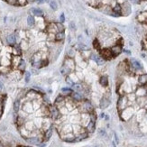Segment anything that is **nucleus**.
<instances>
[{
  "label": "nucleus",
  "mask_w": 147,
  "mask_h": 147,
  "mask_svg": "<svg viewBox=\"0 0 147 147\" xmlns=\"http://www.w3.org/2000/svg\"><path fill=\"white\" fill-rule=\"evenodd\" d=\"M60 20H61V23H63V22L65 21V17H64V15H63V14H61V17H60Z\"/></svg>",
  "instance_id": "6ab92c4d"
},
{
  "label": "nucleus",
  "mask_w": 147,
  "mask_h": 147,
  "mask_svg": "<svg viewBox=\"0 0 147 147\" xmlns=\"http://www.w3.org/2000/svg\"><path fill=\"white\" fill-rule=\"evenodd\" d=\"M27 25L29 26H34L35 25V19L33 15H29L27 17Z\"/></svg>",
  "instance_id": "0eeeda50"
},
{
  "label": "nucleus",
  "mask_w": 147,
  "mask_h": 147,
  "mask_svg": "<svg viewBox=\"0 0 147 147\" xmlns=\"http://www.w3.org/2000/svg\"><path fill=\"white\" fill-rule=\"evenodd\" d=\"M72 98H73L74 100L80 101V100L82 99V96H81L79 92H74V93H73V95H72Z\"/></svg>",
  "instance_id": "9b49d317"
},
{
  "label": "nucleus",
  "mask_w": 147,
  "mask_h": 147,
  "mask_svg": "<svg viewBox=\"0 0 147 147\" xmlns=\"http://www.w3.org/2000/svg\"><path fill=\"white\" fill-rule=\"evenodd\" d=\"M70 25H71V28L72 29V30H75V29H76V28H75V24H74V23H71Z\"/></svg>",
  "instance_id": "aec40b11"
},
{
  "label": "nucleus",
  "mask_w": 147,
  "mask_h": 147,
  "mask_svg": "<svg viewBox=\"0 0 147 147\" xmlns=\"http://www.w3.org/2000/svg\"><path fill=\"white\" fill-rule=\"evenodd\" d=\"M37 2H38V4H42V3H43V0H37Z\"/></svg>",
  "instance_id": "4be33fe9"
},
{
  "label": "nucleus",
  "mask_w": 147,
  "mask_h": 147,
  "mask_svg": "<svg viewBox=\"0 0 147 147\" xmlns=\"http://www.w3.org/2000/svg\"><path fill=\"white\" fill-rule=\"evenodd\" d=\"M51 134H52V128L50 127V128L45 132V134H44V140H45V141L49 140V139L51 138Z\"/></svg>",
  "instance_id": "9d476101"
},
{
  "label": "nucleus",
  "mask_w": 147,
  "mask_h": 147,
  "mask_svg": "<svg viewBox=\"0 0 147 147\" xmlns=\"http://www.w3.org/2000/svg\"><path fill=\"white\" fill-rule=\"evenodd\" d=\"M99 82L103 87H107L108 85V78L107 76H102L99 80Z\"/></svg>",
  "instance_id": "39448f33"
},
{
  "label": "nucleus",
  "mask_w": 147,
  "mask_h": 147,
  "mask_svg": "<svg viewBox=\"0 0 147 147\" xmlns=\"http://www.w3.org/2000/svg\"><path fill=\"white\" fill-rule=\"evenodd\" d=\"M20 100H15V104H14V109H15V112H18L19 111V109H20Z\"/></svg>",
  "instance_id": "4468645a"
},
{
  "label": "nucleus",
  "mask_w": 147,
  "mask_h": 147,
  "mask_svg": "<svg viewBox=\"0 0 147 147\" xmlns=\"http://www.w3.org/2000/svg\"><path fill=\"white\" fill-rule=\"evenodd\" d=\"M50 6L51 7V9H53V10H57L58 9L57 3H56L55 1H53V0H51V2H50Z\"/></svg>",
  "instance_id": "2eb2a0df"
},
{
  "label": "nucleus",
  "mask_w": 147,
  "mask_h": 147,
  "mask_svg": "<svg viewBox=\"0 0 147 147\" xmlns=\"http://www.w3.org/2000/svg\"><path fill=\"white\" fill-rule=\"evenodd\" d=\"M72 86H73V88H74L76 91H80L81 90V86L80 85H79V84H73Z\"/></svg>",
  "instance_id": "f3484780"
},
{
  "label": "nucleus",
  "mask_w": 147,
  "mask_h": 147,
  "mask_svg": "<svg viewBox=\"0 0 147 147\" xmlns=\"http://www.w3.org/2000/svg\"><path fill=\"white\" fill-rule=\"evenodd\" d=\"M87 130L89 133L94 132V130H95V122H93V121L89 122L88 125L87 126Z\"/></svg>",
  "instance_id": "6e6552de"
},
{
  "label": "nucleus",
  "mask_w": 147,
  "mask_h": 147,
  "mask_svg": "<svg viewBox=\"0 0 147 147\" xmlns=\"http://www.w3.org/2000/svg\"><path fill=\"white\" fill-rule=\"evenodd\" d=\"M109 104H110V99L107 98V97H104L101 99V101H100V107L104 109V108H106V107H108Z\"/></svg>",
  "instance_id": "7ed1b4c3"
},
{
  "label": "nucleus",
  "mask_w": 147,
  "mask_h": 147,
  "mask_svg": "<svg viewBox=\"0 0 147 147\" xmlns=\"http://www.w3.org/2000/svg\"><path fill=\"white\" fill-rule=\"evenodd\" d=\"M61 91L65 92V93H70V92H71L72 90H71V88H63L61 89Z\"/></svg>",
  "instance_id": "a211bd4d"
},
{
  "label": "nucleus",
  "mask_w": 147,
  "mask_h": 147,
  "mask_svg": "<svg viewBox=\"0 0 147 147\" xmlns=\"http://www.w3.org/2000/svg\"><path fill=\"white\" fill-rule=\"evenodd\" d=\"M3 83H2V82H1V81H0V90H2V89H3Z\"/></svg>",
  "instance_id": "412c9836"
},
{
  "label": "nucleus",
  "mask_w": 147,
  "mask_h": 147,
  "mask_svg": "<svg viewBox=\"0 0 147 147\" xmlns=\"http://www.w3.org/2000/svg\"><path fill=\"white\" fill-rule=\"evenodd\" d=\"M25 66H26L25 61H24V60H22L20 62V64H19V66H18V71H25Z\"/></svg>",
  "instance_id": "ddd939ff"
},
{
  "label": "nucleus",
  "mask_w": 147,
  "mask_h": 147,
  "mask_svg": "<svg viewBox=\"0 0 147 147\" xmlns=\"http://www.w3.org/2000/svg\"><path fill=\"white\" fill-rule=\"evenodd\" d=\"M64 37H65L64 32H59V33H57V34H56V35H55L56 41H58V42L62 41L63 39H64Z\"/></svg>",
  "instance_id": "1a4fd4ad"
},
{
  "label": "nucleus",
  "mask_w": 147,
  "mask_h": 147,
  "mask_svg": "<svg viewBox=\"0 0 147 147\" xmlns=\"http://www.w3.org/2000/svg\"><path fill=\"white\" fill-rule=\"evenodd\" d=\"M6 3H8L9 5H19V6H24L26 5L28 3L27 0H5Z\"/></svg>",
  "instance_id": "f03ea898"
},
{
  "label": "nucleus",
  "mask_w": 147,
  "mask_h": 147,
  "mask_svg": "<svg viewBox=\"0 0 147 147\" xmlns=\"http://www.w3.org/2000/svg\"><path fill=\"white\" fill-rule=\"evenodd\" d=\"M30 77H31L30 72H29V71H25V79L26 83L29 82V80H30Z\"/></svg>",
  "instance_id": "dca6fc26"
},
{
  "label": "nucleus",
  "mask_w": 147,
  "mask_h": 147,
  "mask_svg": "<svg viewBox=\"0 0 147 147\" xmlns=\"http://www.w3.org/2000/svg\"><path fill=\"white\" fill-rule=\"evenodd\" d=\"M105 118H106V119H107H107H108L109 117H108V116H106V117H105Z\"/></svg>",
  "instance_id": "5701e85b"
},
{
  "label": "nucleus",
  "mask_w": 147,
  "mask_h": 147,
  "mask_svg": "<svg viewBox=\"0 0 147 147\" xmlns=\"http://www.w3.org/2000/svg\"><path fill=\"white\" fill-rule=\"evenodd\" d=\"M6 42L10 45H15V43H16V38H15V34H10V35L7 36L6 37Z\"/></svg>",
  "instance_id": "20e7f679"
},
{
  "label": "nucleus",
  "mask_w": 147,
  "mask_h": 147,
  "mask_svg": "<svg viewBox=\"0 0 147 147\" xmlns=\"http://www.w3.org/2000/svg\"><path fill=\"white\" fill-rule=\"evenodd\" d=\"M91 58H92V60H94V61H96L97 63H98V64H103V62H104V61L102 60L101 58H99V57H97V56H96V55H92Z\"/></svg>",
  "instance_id": "f8f14e48"
},
{
  "label": "nucleus",
  "mask_w": 147,
  "mask_h": 147,
  "mask_svg": "<svg viewBox=\"0 0 147 147\" xmlns=\"http://www.w3.org/2000/svg\"><path fill=\"white\" fill-rule=\"evenodd\" d=\"M137 20L138 22L143 26L144 28V35L143 37V41H142V46L143 48V50L147 52V11L145 12H142L140 15L137 16Z\"/></svg>",
  "instance_id": "f257e3e1"
},
{
  "label": "nucleus",
  "mask_w": 147,
  "mask_h": 147,
  "mask_svg": "<svg viewBox=\"0 0 147 147\" xmlns=\"http://www.w3.org/2000/svg\"><path fill=\"white\" fill-rule=\"evenodd\" d=\"M32 13L34 14V15L35 16H38V17H41L43 15V13L41 9H37V8H32Z\"/></svg>",
  "instance_id": "423d86ee"
}]
</instances>
